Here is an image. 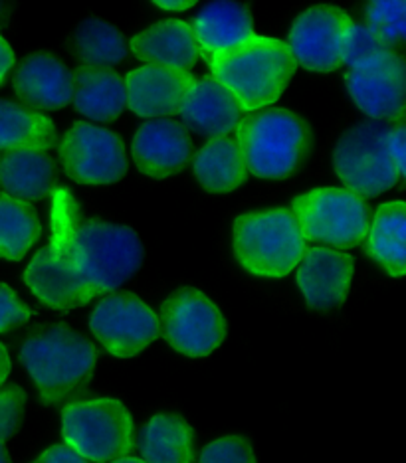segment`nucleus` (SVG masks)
Returning <instances> with one entry per match:
<instances>
[{
  "mask_svg": "<svg viewBox=\"0 0 406 463\" xmlns=\"http://www.w3.org/2000/svg\"><path fill=\"white\" fill-rule=\"evenodd\" d=\"M26 396L18 386H0V441L13 439L24 424Z\"/></svg>",
  "mask_w": 406,
  "mask_h": 463,
  "instance_id": "2f4dec72",
  "label": "nucleus"
},
{
  "mask_svg": "<svg viewBox=\"0 0 406 463\" xmlns=\"http://www.w3.org/2000/svg\"><path fill=\"white\" fill-rule=\"evenodd\" d=\"M129 56L141 64L191 70L201 61L189 20L163 18L143 26L129 38Z\"/></svg>",
  "mask_w": 406,
  "mask_h": 463,
  "instance_id": "aec40b11",
  "label": "nucleus"
},
{
  "mask_svg": "<svg viewBox=\"0 0 406 463\" xmlns=\"http://www.w3.org/2000/svg\"><path fill=\"white\" fill-rule=\"evenodd\" d=\"M137 434L139 458L147 463H194L196 431L175 410H157L143 420Z\"/></svg>",
  "mask_w": 406,
  "mask_h": 463,
  "instance_id": "4be33fe9",
  "label": "nucleus"
},
{
  "mask_svg": "<svg viewBox=\"0 0 406 463\" xmlns=\"http://www.w3.org/2000/svg\"><path fill=\"white\" fill-rule=\"evenodd\" d=\"M33 307L8 283L0 281V335L23 327L33 319Z\"/></svg>",
  "mask_w": 406,
  "mask_h": 463,
  "instance_id": "473e14b6",
  "label": "nucleus"
},
{
  "mask_svg": "<svg viewBox=\"0 0 406 463\" xmlns=\"http://www.w3.org/2000/svg\"><path fill=\"white\" fill-rule=\"evenodd\" d=\"M71 105L83 121L98 125L116 123L127 111L123 76L116 70L78 68L74 71Z\"/></svg>",
  "mask_w": 406,
  "mask_h": 463,
  "instance_id": "393cba45",
  "label": "nucleus"
},
{
  "mask_svg": "<svg viewBox=\"0 0 406 463\" xmlns=\"http://www.w3.org/2000/svg\"><path fill=\"white\" fill-rule=\"evenodd\" d=\"M10 373H13V356H10L8 346L0 341V386H5Z\"/></svg>",
  "mask_w": 406,
  "mask_h": 463,
  "instance_id": "4c0bfd02",
  "label": "nucleus"
},
{
  "mask_svg": "<svg viewBox=\"0 0 406 463\" xmlns=\"http://www.w3.org/2000/svg\"><path fill=\"white\" fill-rule=\"evenodd\" d=\"M355 276V258L347 250L314 244L296 266L294 283L307 309L329 313L347 301Z\"/></svg>",
  "mask_w": 406,
  "mask_h": 463,
  "instance_id": "2eb2a0df",
  "label": "nucleus"
},
{
  "mask_svg": "<svg viewBox=\"0 0 406 463\" xmlns=\"http://www.w3.org/2000/svg\"><path fill=\"white\" fill-rule=\"evenodd\" d=\"M58 128L48 113L36 111L18 99H0V153L18 149L50 151Z\"/></svg>",
  "mask_w": 406,
  "mask_h": 463,
  "instance_id": "cd10ccee",
  "label": "nucleus"
},
{
  "mask_svg": "<svg viewBox=\"0 0 406 463\" xmlns=\"http://www.w3.org/2000/svg\"><path fill=\"white\" fill-rule=\"evenodd\" d=\"M88 329L108 356L129 361L159 339V315L139 293L118 289L96 299L88 315Z\"/></svg>",
  "mask_w": 406,
  "mask_h": 463,
  "instance_id": "f8f14e48",
  "label": "nucleus"
},
{
  "mask_svg": "<svg viewBox=\"0 0 406 463\" xmlns=\"http://www.w3.org/2000/svg\"><path fill=\"white\" fill-rule=\"evenodd\" d=\"M343 88L363 119L399 123L406 108L404 58L394 48L382 46L347 64Z\"/></svg>",
  "mask_w": 406,
  "mask_h": 463,
  "instance_id": "ddd939ff",
  "label": "nucleus"
},
{
  "mask_svg": "<svg viewBox=\"0 0 406 463\" xmlns=\"http://www.w3.org/2000/svg\"><path fill=\"white\" fill-rule=\"evenodd\" d=\"M234 139L248 175L262 183H284L309 159L314 135L309 123L288 108H268L244 115Z\"/></svg>",
  "mask_w": 406,
  "mask_h": 463,
  "instance_id": "39448f33",
  "label": "nucleus"
},
{
  "mask_svg": "<svg viewBox=\"0 0 406 463\" xmlns=\"http://www.w3.org/2000/svg\"><path fill=\"white\" fill-rule=\"evenodd\" d=\"M193 137L173 118L149 119L135 128L127 155L137 173L149 181H169L193 159Z\"/></svg>",
  "mask_w": 406,
  "mask_h": 463,
  "instance_id": "dca6fc26",
  "label": "nucleus"
},
{
  "mask_svg": "<svg viewBox=\"0 0 406 463\" xmlns=\"http://www.w3.org/2000/svg\"><path fill=\"white\" fill-rule=\"evenodd\" d=\"M56 175V163L48 151L18 149L0 155V188L28 204L50 196Z\"/></svg>",
  "mask_w": 406,
  "mask_h": 463,
  "instance_id": "a878e982",
  "label": "nucleus"
},
{
  "mask_svg": "<svg viewBox=\"0 0 406 463\" xmlns=\"http://www.w3.org/2000/svg\"><path fill=\"white\" fill-rule=\"evenodd\" d=\"M13 90L20 103L36 111H61L71 105L74 70L52 52H33L13 70Z\"/></svg>",
  "mask_w": 406,
  "mask_h": 463,
  "instance_id": "f3484780",
  "label": "nucleus"
},
{
  "mask_svg": "<svg viewBox=\"0 0 406 463\" xmlns=\"http://www.w3.org/2000/svg\"><path fill=\"white\" fill-rule=\"evenodd\" d=\"M176 115L181 118V125L186 131L204 137V139L234 135L244 119V111L232 98V93L211 73L193 78Z\"/></svg>",
  "mask_w": 406,
  "mask_h": 463,
  "instance_id": "6ab92c4d",
  "label": "nucleus"
},
{
  "mask_svg": "<svg viewBox=\"0 0 406 463\" xmlns=\"http://www.w3.org/2000/svg\"><path fill=\"white\" fill-rule=\"evenodd\" d=\"M16 66V54H14V48L10 44V40L0 33V88L5 86L6 80L10 78V73H13Z\"/></svg>",
  "mask_w": 406,
  "mask_h": 463,
  "instance_id": "c9c22d12",
  "label": "nucleus"
},
{
  "mask_svg": "<svg viewBox=\"0 0 406 463\" xmlns=\"http://www.w3.org/2000/svg\"><path fill=\"white\" fill-rule=\"evenodd\" d=\"M234 264L246 276L279 281L294 273L307 241L288 206H254L238 213L231 224Z\"/></svg>",
  "mask_w": 406,
  "mask_h": 463,
  "instance_id": "20e7f679",
  "label": "nucleus"
},
{
  "mask_svg": "<svg viewBox=\"0 0 406 463\" xmlns=\"http://www.w3.org/2000/svg\"><path fill=\"white\" fill-rule=\"evenodd\" d=\"M387 143H389V153L392 156L394 165H397L399 173L404 178V166H406V131H404V123H392L389 128V137H387Z\"/></svg>",
  "mask_w": 406,
  "mask_h": 463,
  "instance_id": "f704fd0d",
  "label": "nucleus"
},
{
  "mask_svg": "<svg viewBox=\"0 0 406 463\" xmlns=\"http://www.w3.org/2000/svg\"><path fill=\"white\" fill-rule=\"evenodd\" d=\"M203 60L256 36L254 16L241 0H211L191 20Z\"/></svg>",
  "mask_w": 406,
  "mask_h": 463,
  "instance_id": "412c9836",
  "label": "nucleus"
},
{
  "mask_svg": "<svg viewBox=\"0 0 406 463\" xmlns=\"http://www.w3.org/2000/svg\"><path fill=\"white\" fill-rule=\"evenodd\" d=\"M204 61L211 76L232 93L244 115L274 108L296 73V61L286 42L262 34Z\"/></svg>",
  "mask_w": 406,
  "mask_h": 463,
  "instance_id": "7ed1b4c3",
  "label": "nucleus"
},
{
  "mask_svg": "<svg viewBox=\"0 0 406 463\" xmlns=\"http://www.w3.org/2000/svg\"><path fill=\"white\" fill-rule=\"evenodd\" d=\"M153 6H157L163 13L169 14H181V13H189L201 0H149Z\"/></svg>",
  "mask_w": 406,
  "mask_h": 463,
  "instance_id": "e433bc0d",
  "label": "nucleus"
},
{
  "mask_svg": "<svg viewBox=\"0 0 406 463\" xmlns=\"http://www.w3.org/2000/svg\"><path fill=\"white\" fill-rule=\"evenodd\" d=\"M367 258L391 279H402L406 269V206L402 198L384 200L369 216L363 238Z\"/></svg>",
  "mask_w": 406,
  "mask_h": 463,
  "instance_id": "b1692460",
  "label": "nucleus"
},
{
  "mask_svg": "<svg viewBox=\"0 0 406 463\" xmlns=\"http://www.w3.org/2000/svg\"><path fill=\"white\" fill-rule=\"evenodd\" d=\"M18 359L40 402L66 404L98 371V346L70 325H44L20 343Z\"/></svg>",
  "mask_w": 406,
  "mask_h": 463,
  "instance_id": "f03ea898",
  "label": "nucleus"
},
{
  "mask_svg": "<svg viewBox=\"0 0 406 463\" xmlns=\"http://www.w3.org/2000/svg\"><path fill=\"white\" fill-rule=\"evenodd\" d=\"M191 70H175L139 64L123 76L125 105L133 118L149 121L173 118L181 108L186 88L193 81Z\"/></svg>",
  "mask_w": 406,
  "mask_h": 463,
  "instance_id": "a211bd4d",
  "label": "nucleus"
},
{
  "mask_svg": "<svg viewBox=\"0 0 406 463\" xmlns=\"http://www.w3.org/2000/svg\"><path fill=\"white\" fill-rule=\"evenodd\" d=\"M145 260L141 236L109 218H80L68 241V269L78 307L121 289Z\"/></svg>",
  "mask_w": 406,
  "mask_h": 463,
  "instance_id": "f257e3e1",
  "label": "nucleus"
},
{
  "mask_svg": "<svg viewBox=\"0 0 406 463\" xmlns=\"http://www.w3.org/2000/svg\"><path fill=\"white\" fill-rule=\"evenodd\" d=\"M306 241L353 250L367 234L371 210L367 200L341 184H321L301 191L288 206Z\"/></svg>",
  "mask_w": 406,
  "mask_h": 463,
  "instance_id": "9d476101",
  "label": "nucleus"
},
{
  "mask_svg": "<svg viewBox=\"0 0 406 463\" xmlns=\"http://www.w3.org/2000/svg\"><path fill=\"white\" fill-rule=\"evenodd\" d=\"M61 444L90 463H109L135 448V418L125 400L109 394L61 404Z\"/></svg>",
  "mask_w": 406,
  "mask_h": 463,
  "instance_id": "423d86ee",
  "label": "nucleus"
},
{
  "mask_svg": "<svg viewBox=\"0 0 406 463\" xmlns=\"http://www.w3.org/2000/svg\"><path fill=\"white\" fill-rule=\"evenodd\" d=\"M191 173L194 184L212 196H226L241 191L250 178L234 135L206 139L193 153Z\"/></svg>",
  "mask_w": 406,
  "mask_h": 463,
  "instance_id": "5701e85b",
  "label": "nucleus"
},
{
  "mask_svg": "<svg viewBox=\"0 0 406 463\" xmlns=\"http://www.w3.org/2000/svg\"><path fill=\"white\" fill-rule=\"evenodd\" d=\"M6 14V0H0V20Z\"/></svg>",
  "mask_w": 406,
  "mask_h": 463,
  "instance_id": "a19ab883",
  "label": "nucleus"
},
{
  "mask_svg": "<svg viewBox=\"0 0 406 463\" xmlns=\"http://www.w3.org/2000/svg\"><path fill=\"white\" fill-rule=\"evenodd\" d=\"M70 54L80 68L116 70L129 56V40L116 24L91 16L71 30Z\"/></svg>",
  "mask_w": 406,
  "mask_h": 463,
  "instance_id": "bb28decb",
  "label": "nucleus"
},
{
  "mask_svg": "<svg viewBox=\"0 0 406 463\" xmlns=\"http://www.w3.org/2000/svg\"><path fill=\"white\" fill-rule=\"evenodd\" d=\"M54 146L61 173L80 186L108 188L121 183L129 171L127 145L108 125L74 121Z\"/></svg>",
  "mask_w": 406,
  "mask_h": 463,
  "instance_id": "9b49d317",
  "label": "nucleus"
},
{
  "mask_svg": "<svg viewBox=\"0 0 406 463\" xmlns=\"http://www.w3.org/2000/svg\"><path fill=\"white\" fill-rule=\"evenodd\" d=\"M42 236V224L33 204L0 194V260L23 261Z\"/></svg>",
  "mask_w": 406,
  "mask_h": 463,
  "instance_id": "c85d7f7f",
  "label": "nucleus"
},
{
  "mask_svg": "<svg viewBox=\"0 0 406 463\" xmlns=\"http://www.w3.org/2000/svg\"><path fill=\"white\" fill-rule=\"evenodd\" d=\"M194 463H258V456L252 439L241 431H228L208 439Z\"/></svg>",
  "mask_w": 406,
  "mask_h": 463,
  "instance_id": "7c9ffc66",
  "label": "nucleus"
},
{
  "mask_svg": "<svg viewBox=\"0 0 406 463\" xmlns=\"http://www.w3.org/2000/svg\"><path fill=\"white\" fill-rule=\"evenodd\" d=\"M355 23L345 8L337 5H311L291 20L286 46L296 68L317 76L345 66V44L351 24Z\"/></svg>",
  "mask_w": 406,
  "mask_h": 463,
  "instance_id": "4468645a",
  "label": "nucleus"
},
{
  "mask_svg": "<svg viewBox=\"0 0 406 463\" xmlns=\"http://www.w3.org/2000/svg\"><path fill=\"white\" fill-rule=\"evenodd\" d=\"M159 336L183 359L201 361L212 356L226 341L224 311L196 286H176L161 299Z\"/></svg>",
  "mask_w": 406,
  "mask_h": 463,
  "instance_id": "1a4fd4ad",
  "label": "nucleus"
},
{
  "mask_svg": "<svg viewBox=\"0 0 406 463\" xmlns=\"http://www.w3.org/2000/svg\"><path fill=\"white\" fill-rule=\"evenodd\" d=\"M365 24L387 48L399 46L406 34V0H367Z\"/></svg>",
  "mask_w": 406,
  "mask_h": 463,
  "instance_id": "c756f323",
  "label": "nucleus"
},
{
  "mask_svg": "<svg viewBox=\"0 0 406 463\" xmlns=\"http://www.w3.org/2000/svg\"><path fill=\"white\" fill-rule=\"evenodd\" d=\"M28 463H90L66 444H52L30 459Z\"/></svg>",
  "mask_w": 406,
  "mask_h": 463,
  "instance_id": "72a5a7b5",
  "label": "nucleus"
},
{
  "mask_svg": "<svg viewBox=\"0 0 406 463\" xmlns=\"http://www.w3.org/2000/svg\"><path fill=\"white\" fill-rule=\"evenodd\" d=\"M109 463H147V461L141 459L139 456L125 454V456H121V458H118V459H113V461H109Z\"/></svg>",
  "mask_w": 406,
  "mask_h": 463,
  "instance_id": "58836bf2",
  "label": "nucleus"
},
{
  "mask_svg": "<svg viewBox=\"0 0 406 463\" xmlns=\"http://www.w3.org/2000/svg\"><path fill=\"white\" fill-rule=\"evenodd\" d=\"M387 123L359 119L345 125L331 145V171L341 186L361 198L387 194L402 181L389 153Z\"/></svg>",
  "mask_w": 406,
  "mask_h": 463,
  "instance_id": "6e6552de",
  "label": "nucleus"
},
{
  "mask_svg": "<svg viewBox=\"0 0 406 463\" xmlns=\"http://www.w3.org/2000/svg\"><path fill=\"white\" fill-rule=\"evenodd\" d=\"M48 198V241L30 258L23 271V283L30 296L44 307L58 313H70L80 307L68 269V241L71 230L81 218V208L74 193L66 186L56 184Z\"/></svg>",
  "mask_w": 406,
  "mask_h": 463,
  "instance_id": "0eeeda50",
  "label": "nucleus"
},
{
  "mask_svg": "<svg viewBox=\"0 0 406 463\" xmlns=\"http://www.w3.org/2000/svg\"><path fill=\"white\" fill-rule=\"evenodd\" d=\"M0 463H14L13 456H10V451H8L5 441H0Z\"/></svg>",
  "mask_w": 406,
  "mask_h": 463,
  "instance_id": "ea45409f",
  "label": "nucleus"
}]
</instances>
